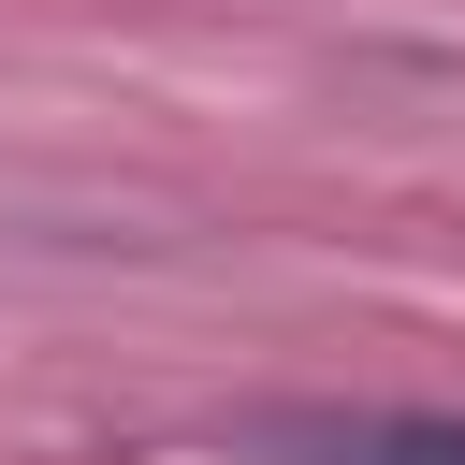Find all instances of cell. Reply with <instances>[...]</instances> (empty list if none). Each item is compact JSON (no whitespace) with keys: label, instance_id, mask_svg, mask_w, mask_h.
<instances>
[{"label":"cell","instance_id":"1","mask_svg":"<svg viewBox=\"0 0 465 465\" xmlns=\"http://www.w3.org/2000/svg\"><path fill=\"white\" fill-rule=\"evenodd\" d=\"M276 450L291 465H465V421L450 407H363V421H291Z\"/></svg>","mask_w":465,"mask_h":465}]
</instances>
